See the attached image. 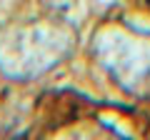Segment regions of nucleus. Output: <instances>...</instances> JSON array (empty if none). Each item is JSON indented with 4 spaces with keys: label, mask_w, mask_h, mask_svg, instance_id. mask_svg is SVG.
<instances>
[{
    "label": "nucleus",
    "mask_w": 150,
    "mask_h": 140,
    "mask_svg": "<svg viewBox=\"0 0 150 140\" xmlns=\"http://www.w3.org/2000/svg\"><path fill=\"white\" fill-rule=\"evenodd\" d=\"M148 5H150V0H148Z\"/></svg>",
    "instance_id": "f257e3e1"
}]
</instances>
